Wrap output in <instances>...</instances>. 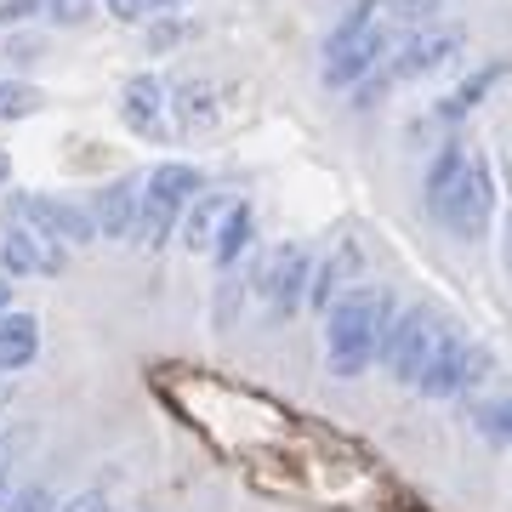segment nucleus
<instances>
[{"mask_svg":"<svg viewBox=\"0 0 512 512\" xmlns=\"http://www.w3.org/2000/svg\"><path fill=\"white\" fill-rule=\"evenodd\" d=\"M29 217L23 228H35L40 239H52V245H86L97 239V222L86 205L74 200H52V194H12V222Z\"/></svg>","mask_w":512,"mask_h":512,"instance_id":"nucleus-8","label":"nucleus"},{"mask_svg":"<svg viewBox=\"0 0 512 512\" xmlns=\"http://www.w3.org/2000/svg\"><path fill=\"white\" fill-rule=\"evenodd\" d=\"M6 177H12V160H6V154H0V183H6Z\"/></svg>","mask_w":512,"mask_h":512,"instance_id":"nucleus-31","label":"nucleus"},{"mask_svg":"<svg viewBox=\"0 0 512 512\" xmlns=\"http://www.w3.org/2000/svg\"><path fill=\"white\" fill-rule=\"evenodd\" d=\"M501 80H507V63H484V69H478V74H467V80H461L456 92L444 97V103H439V114H444V120H467V114H473L478 103H484V97H490L495 86H501Z\"/></svg>","mask_w":512,"mask_h":512,"instance_id":"nucleus-16","label":"nucleus"},{"mask_svg":"<svg viewBox=\"0 0 512 512\" xmlns=\"http://www.w3.org/2000/svg\"><path fill=\"white\" fill-rule=\"evenodd\" d=\"M177 6H183V0H143L148 18H165V12H177Z\"/></svg>","mask_w":512,"mask_h":512,"instance_id":"nucleus-30","label":"nucleus"},{"mask_svg":"<svg viewBox=\"0 0 512 512\" xmlns=\"http://www.w3.org/2000/svg\"><path fill=\"white\" fill-rule=\"evenodd\" d=\"M211 114H217V103H211V92H205L200 80H188L183 92H177V120H183L188 131H200L205 120H211Z\"/></svg>","mask_w":512,"mask_h":512,"instance_id":"nucleus-20","label":"nucleus"},{"mask_svg":"<svg viewBox=\"0 0 512 512\" xmlns=\"http://www.w3.org/2000/svg\"><path fill=\"white\" fill-rule=\"evenodd\" d=\"M399 308H393V291L387 285H353L348 296H336L325 308V365L330 376H365L376 359H382V342L393 330Z\"/></svg>","mask_w":512,"mask_h":512,"instance_id":"nucleus-1","label":"nucleus"},{"mask_svg":"<svg viewBox=\"0 0 512 512\" xmlns=\"http://www.w3.org/2000/svg\"><path fill=\"white\" fill-rule=\"evenodd\" d=\"M40 18V0H0V23H23Z\"/></svg>","mask_w":512,"mask_h":512,"instance_id":"nucleus-25","label":"nucleus"},{"mask_svg":"<svg viewBox=\"0 0 512 512\" xmlns=\"http://www.w3.org/2000/svg\"><path fill=\"white\" fill-rule=\"evenodd\" d=\"M433 217H439L456 239H484V234H490L495 183H490V171H484V160H478V154L467 160V171L456 177V188H450V194L433 205Z\"/></svg>","mask_w":512,"mask_h":512,"instance_id":"nucleus-7","label":"nucleus"},{"mask_svg":"<svg viewBox=\"0 0 512 512\" xmlns=\"http://www.w3.org/2000/svg\"><path fill=\"white\" fill-rule=\"evenodd\" d=\"M188 35H194V23L177 18V12H165V18L148 23V40H143V46H148V52H177Z\"/></svg>","mask_w":512,"mask_h":512,"instance_id":"nucleus-21","label":"nucleus"},{"mask_svg":"<svg viewBox=\"0 0 512 512\" xmlns=\"http://www.w3.org/2000/svg\"><path fill=\"white\" fill-rule=\"evenodd\" d=\"M103 6V0H40V18L63 23V29H74V23H86Z\"/></svg>","mask_w":512,"mask_h":512,"instance_id":"nucleus-22","label":"nucleus"},{"mask_svg":"<svg viewBox=\"0 0 512 512\" xmlns=\"http://www.w3.org/2000/svg\"><path fill=\"white\" fill-rule=\"evenodd\" d=\"M12 501V444L0 439V507Z\"/></svg>","mask_w":512,"mask_h":512,"instance_id":"nucleus-28","label":"nucleus"},{"mask_svg":"<svg viewBox=\"0 0 512 512\" xmlns=\"http://www.w3.org/2000/svg\"><path fill=\"white\" fill-rule=\"evenodd\" d=\"M57 512H103V490H80V495H69Z\"/></svg>","mask_w":512,"mask_h":512,"instance_id":"nucleus-26","label":"nucleus"},{"mask_svg":"<svg viewBox=\"0 0 512 512\" xmlns=\"http://www.w3.org/2000/svg\"><path fill=\"white\" fill-rule=\"evenodd\" d=\"M234 211V194H211L205 188L200 200L183 211V222H177V239H183L188 251H211V239H217V228H222V217Z\"/></svg>","mask_w":512,"mask_h":512,"instance_id":"nucleus-14","label":"nucleus"},{"mask_svg":"<svg viewBox=\"0 0 512 512\" xmlns=\"http://www.w3.org/2000/svg\"><path fill=\"white\" fill-rule=\"evenodd\" d=\"M120 120L137 137H165V80L160 74H131L120 86Z\"/></svg>","mask_w":512,"mask_h":512,"instance_id":"nucleus-11","label":"nucleus"},{"mask_svg":"<svg viewBox=\"0 0 512 512\" xmlns=\"http://www.w3.org/2000/svg\"><path fill=\"white\" fill-rule=\"evenodd\" d=\"M0 268H6V279L12 274H63L69 268V245H52V239H40L35 228H23V222H12L6 234H0Z\"/></svg>","mask_w":512,"mask_h":512,"instance_id":"nucleus-10","label":"nucleus"},{"mask_svg":"<svg viewBox=\"0 0 512 512\" xmlns=\"http://www.w3.org/2000/svg\"><path fill=\"white\" fill-rule=\"evenodd\" d=\"M103 6H109V18H120V23L148 18V12H143V0H103Z\"/></svg>","mask_w":512,"mask_h":512,"instance_id":"nucleus-27","label":"nucleus"},{"mask_svg":"<svg viewBox=\"0 0 512 512\" xmlns=\"http://www.w3.org/2000/svg\"><path fill=\"white\" fill-rule=\"evenodd\" d=\"M507 268H512V217H507Z\"/></svg>","mask_w":512,"mask_h":512,"instance_id":"nucleus-32","label":"nucleus"},{"mask_svg":"<svg viewBox=\"0 0 512 512\" xmlns=\"http://www.w3.org/2000/svg\"><path fill=\"white\" fill-rule=\"evenodd\" d=\"M467 160H473V154H467L461 143H444L439 154H433V165H427V188H421V194H427V211H433L450 188H456V177L467 171Z\"/></svg>","mask_w":512,"mask_h":512,"instance_id":"nucleus-17","label":"nucleus"},{"mask_svg":"<svg viewBox=\"0 0 512 512\" xmlns=\"http://www.w3.org/2000/svg\"><path fill=\"white\" fill-rule=\"evenodd\" d=\"M40 359V319L35 313H6L0 319V376H12V370H29Z\"/></svg>","mask_w":512,"mask_h":512,"instance_id":"nucleus-13","label":"nucleus"},{"mask_svg":"<svg viewBox=\"0 0 512 512\" xmlns=\"http://www.w3.org/2000/svg\"><path fill=\"white\" fill-rule=\"evenodd\" d=\"M256 245V211L245 200H234V211L222 217L217 239H211V256H217V268L222 274H234L239 262H245V251Z\"/></svg>","mask_w":512,"mask_h":512,"instance_id":"nucleus-15","label":"nucleus"},{"mask_svg":"<svg viewBox=\"0 0 512 512\" xmlns=\"http://www.w3.org/2000/svg\"><path fill=\"white\" fill-rule=\"evenodd\" d=\"M308 274H313V251L308 245H274L268 256H256L251 262V285H256V296H262L268 325L296 319V308L308 302Z\"/></svg>","mask_w":512,"mask_h":512,"instance_id":"nucleus-4","label":"nucleus"},{"mask_svg":"<svg viewBox=\"0 0 512 512\" xmlns=\"http://www.w3.org/2000/svg\"><path fill=\"white\" fill-rule=\"evenodd\" d=\"M439 6L444 0H387V12L399 23H416V29H427V23L439 18Z\"/></svg>","mask_w":512,"mask_h":512,"instance_id":"nucleus-24","label":"nucleus"},{"mask_svg":"<svg viewBox=\"0 0 512 512\" xmlns=\"http://www.w3.org/2000/svg\"><path fill=\"white\" fill-rule=\"evenodd\" d=\"M478 382H490V353L450 330L439 342V353L427 359V370L416 376V393L421 399H461V393H473Z\"/></svg>","mask_w":512,"mask_h":512,"instance_id":"nucleus-6","label":"nucleus"},{"mask_svg":"<svg viewBox=\"0 0 512 512\" xmlns=\"http://www.w3.org/2000/svg\"><path fill=\"white\" fill-rule=\"evenodd\" d=\"M473 427H478L490 444L512 450V393H501V399H478V404H473Z\"/></svg>","mask_w":512,"mask_h":512,"instance_id":"nucleus-18","label":"nucleus"},{"mask_svg":"<svg viewBox=\"0 0 512 512\" xmlns=\"http://www.w3.org/2000/svg\"><path fill=\"white\" fill-rule=\"evenodd\" d=\"M444 336H450V325H444L433 308H404L399 319H393V330H387V342H382L387 376L404 382V387H416V376L427 370V359L439 353Z\"/></svg>","mask_w":512,"mask_h":512,"instance_id":"nucleus-5","label":"nucleus"},{"mask_svg":"<svg viewBox=\"0 0 512 512\" xmlns=\"http://www.w3.org/2000/svg\"><path fill=\"white\" fill-rule=\"evenodd\" d=\"M461 52V29L456 23H427V29H410L404 40H393V63H387V74L393 80H421V74H433L444 63V57Z\"/></svg>","mask_w":512,"mask_h":512,"instance_id":"nucleus-9","label":"nucleus"},{"mask_svg":"<svg viewBox=\"0 0 512 512\" xmlns=\"http://www.w3.org/2000/svg\"><path fill=\"white\" fill-rule=\"evenodd\" d=\"M137 205H143V183H137V177H114V183L92 200V222H97V234H109V239H131V234H137Z\"/></svg>","mask_w":512,"mask_h":512,"instance_id":"nucleus-12","label":"nucleus"},{"mask_svg":"<svg viewBox=\"0 0 512 512\" xmlns=\"http://www.w3.org/2000/svg\"><path fill=\"white\" fill-rule=\"evenodd\" d=\"M205 194V171L188 160H171V165H154L143 177V205H137V245L143 251H165L177 239V222L183 211Z\"/></svg>","mask_w":512,"mask_h":512,"instance_id":"nucleus-3","label":"nucleus"},{"mask_svg":"<svg viewBox=\"0 0 512 512\" xmlns=\"http://www.w3.org/2000/svg\"><path fill=\"white\" fill-rule=\"evenodd\" d=\"M387 52H393L387 0H353L348 18L336 23L325 40V69H319V80H325L330 92H348V86H359V80H370V74L382 69Z\"/></svg>","mask_w":512,"mask_h":512,"instance_id":"nucleus-2","label":"nucleus"},{"mask_svg":"<svg viewBox=\"0 0 512 512\" xmlns=\"http://www.w3.org/2000/svg\"><path fill=\"white\" fill-rule=\"evenodd\" d=\"M40 109H46L40 86H29V80H0V120H29Z\"/></svg>","mask_w":512,"mask_h":512,"instance_id":"nucleus-19","label":"nucleus"},{"mask_svg":"<svg viewBox=\"0 0 512 512\" xmlns=\"http://www.w3.org/2000/svg\"><path fill=\"white\" fill-rule=\"evenodd\" d=\"M103 512H120V507H114V501H103Z\"/></svg>","mask_w":512,"mask_h":512,"instance_id":"nucleus-33","label":"nucleus"},{"mask_svg":"<svg viewBox=\"0 0 512 512\" xmlns=\"http://www.w3.org/2000/svg\"><path fill=\"white\" fill-rule=\"evenodd\" d=\"M0 512H57V495L46 490V484H23V490L12 495Z\"/></svg>","mask_w":512,"mask_h":512,"instance_id":"nucleus-23","label":"nucleus"},{"mask_svg":"<svg viewBox=\"0 0 512 512\" xmlns=\"http://www.w3.org/2000/svg\"><path fill=\"white\" fill-rule=\"evenodd\" d=\"M6 313H18V296H12V279L0 274V319H6Z\"/></svg>","mask_w":512,"mask_h":512,"instance_id":"nucleus-29","label":"nucleus"}]
</instances>
